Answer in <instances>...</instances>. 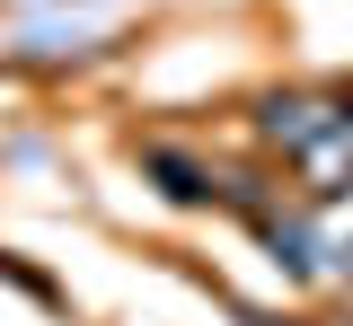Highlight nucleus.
Listing matches in <instances>:
<instances>
[{
    "label": "nucleus",
    "mask_w": 353,
    "mask_h": 326,
    "mask_svg": "<svg viewBox=\"0 0 353 326\" xmlns=\"http://www.w3.org/2000/svg\"><path fill=\"white\" fill-rule=\"evenodd\" d=\"M345 256H353V247H345Z\"/></svg>",
    "instance_id": "1"
}]
</instances>
